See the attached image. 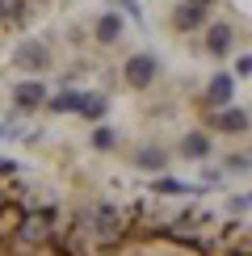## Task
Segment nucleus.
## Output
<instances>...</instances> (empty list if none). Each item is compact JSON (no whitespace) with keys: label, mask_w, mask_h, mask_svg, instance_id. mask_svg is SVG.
<instances>
[{"label":"nucleus","mask_w":252,"mask_h":256,"mask_svg":"<svg viewBox=\"0 0 252 256\" xmlns=\"http://www.w3.org/2000/svg\"><path fill=\"white\" fill-rule=\"evenodd\" d=\"M50 0H0V42L13 38L17 30H26Z\"/></svg>","instance_id":"nucleus-1"},{"label":"nucleus","mask_w":252,"mask_h":256,"mask_svg":"<svg viewBox=\"0 0 252 256\" xmlns=\"http://www.w3.org/2000/svg\"><path fill=\"white\" fill-rule=\"evenodd\" d=\"M206 17H210V0H181L168 17V30L172 34H194V30H202Z\"/></svg>","instance_id":"nucleus-2"},{"label":"nucleus","mask_w":252,"mask_h":256,"mask_svg":"<svg viewBox=\"0 0 252 256\" xmlns=\"http://www.w3.org/2000/svg\"><path fill=\"white\" fill-rule=\"evenodd\" d=\"M122 72H126V84H130V88H147V84L160 76V59H156L152 50H139V55L126 59Z\"/></svg>","instance_id":"nucleus-3"},{"label":"nucleus","mask_w":252,"mask_h":256,"mask_svg":"<svg viewBox=\"0 0 252 256\" xmlns=\"http://www.w3.org/2000/svg\"><path fill=\"white\" fill-rule=\"evenodd\" d=\"M13 59H17V68H26V72H46L50 68L46 42H21V46L13 50Z\"/></svg>","instance_id":"nucleus-4"},{"label":"nucleus","mask_w":252,"mask_h":256,"mask_svg":"<svg viewBox=\"0 0 252 256\" xmlns=\"http://www.w3.org/2000/svg\"><path fill=\"white\" fill-rule=\"evenodd\" d=\"M231 97H236V80L231 76H214L206 84V92H202V105L206 110H223V105H231Z\"/></svg>","instance_id":"nucleus-5"},{"label":"nucleus","mask_w":252,"mask_h":256,"mask_svg":"<svg viewBox=\"0 0 252 256\" xmlns=\"http://www.w3.org/2000/svg\"><path fill=\"white\" fill-rule=\"evenodd\" d=\"M13 105L21 114H30V110H42L46 105V88H42L38 80H26V84H17L13 88Z\"/></svg>","instance_id":"nucleus-6"},{"label":"nucleus","mask_w":252,"mask_h":256,"mask_svg":"<svg viewBox=\"0 0 252 256\" xmlns=\"http://www.w3.org/2000/svg\"><path fill=\"white\" fill-rule=\"evenodd\" d=\"M214 126H218V130H227V134H244V130H248V110L231 101V105H223V110H218Z\"/></svg>","instance_id":"nucleus-7"},{"label":"nucleus","mask_w":252,"mask_h":256,"mask_svg":"<svg viewBox=\"0 0 252 256\" xmlns=\"http://www.w3.org/2000/svg\"><path fill=\"white\" fill-rule=\"evenodd\" d=\"M134 168H143V172H160V168H168V152L160 143H143L139 152H134Z\"/></svg>","instance_id":"nucleus-8"},{"label":"nucleus","mask_w":252,"mask_h":256,"mask_svg":"<svg viewBox=\"0 0 252 256\" xmlns=\"http://www.w3.org/2000/svg\"><path fill=\"white\" fill-rule=\"evenodd\" d=\"M231 42H236V30H231L227 21H218V26L206 30V55H227Z\"/></svg>","instance_id":"nucleus-9"},{"label":"nucleus","mask_w":252,"mask_h":256,"mask_svg":"<svg viewBox=\"0 0 252 256\" xmlns=\"http://www.w3.org/2000/svg\"><path fill=\"white\" fill-rule=\"evenodd\" d=\"M118 38H122V17H118V13H101V17H97V42L114 46Z\"/></svg>","instance_id":"nucleus-10"},{"label":"nucleus","mask_w":252,"mask_h":256,"mask_svg":"<svg viewBox=\"0 0 252 256\" xmlns=\"http://www.w3.org/2000/svg\"><path fill=\"white\" fill-rule=\"evenodd\" d=\"M80 101H84V92H59L55 101H46V110H55V114H76Z\"/></svg>","instance_id":"nucleus-11"},{"label":"nucleus","mask_w":252,"mask_h":256,"mask_svg":"<svg viewBox=\"0 0 252 256\" xmlns=\"http://www.w3.org/2000/svg\"><path fill=\"white\" fill-rule=\"evenodd\" d=\"M105 105H110L105 97H84L76 114H84V118H92V122H97V118H105Z\"/></svg>","instance_id":"nucleus-12"},{"label":"nucleus","mask_w":252,"mask_h":256,"mask_svg":"<svg viewBox=\"0 0 252 256\" xmlns=\"http://www.w3.org/2000/svg\"><path fill=\"white\" fill-rule=\"evenodd\" d=\"M181 152H185L189 160H198V156H206V152H210V143H206V134H189Z\"/></svg>","instance_id":"nucleus-13"},{"label":"nucleus","mask_w":252,"mask_h":256,"mask_svg":"<svg viewBox=\"0 0 252 256\" xmlns=\"http://www.w3.org/2000/svg\"><path fill=\"white\" fill-rule=\"evenodd\" d=\"M92 143H97V147H114V130H97V134H92Z\"/></svg>","instance_id":"nucleus-14"}]
</instances>
